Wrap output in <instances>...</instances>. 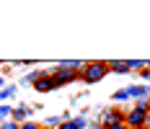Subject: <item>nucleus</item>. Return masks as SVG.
I'll return each instance as SVG.
<instances>
[{"label":"nucleus","instance_id":"obj_5","mask_svg":"<svg viewBox=\"0 0 150 129\" xmlns=\"http://www.w3.org/2000/svg\"><path fill=\"white\" fill-rule=\"evenodd\" d=\"M34 88H36V90H42V93H44V90H52V88H54L52 75H39V78L34 80Z\"/></svg>","mask_w":150,"mask_h":129},{"label":"nucleus","instance_id":"obj_7","mask_svg":"<svg viewBox=\"0 0 150 129\" xmlns=\"http://www.w3.org/2000/svg\"><path fill=\"white\" fill-rule=\"evenodd\" d=\"M106 67H109V72H129L127 70V62H106Z\"/></svg>","mask_w":150,"mask_h":129},{"label":"nucleus","instance_id":"obj_15","mask_svg":"<svg viewBox=\"0 0 150 129\" xmlns=\"http://www.w3.org/2000/svg\"><path fill=\"white\" fill-rule=\"evenodd\" d=\"M18 129H39L34 121H23V124H18Z\"/></svg>","mask_w":150,"mask_h":129},{"label":"nucleus","instance_id":"obj_17","mask_svg":"<svg viewBox=\"0 0 150 129\" xmlns=\"http://www.w3.org/2000/svg\"><path fill=\"white\" fill-rule=\"evenodd\" d=\"M101 129H127V127H124V124H104Z\"/></svg>","mask_w":150,"mask_h":129},{"label":"nucleus","instance_id":"obj_25","mask_svg":"<svg viewBox=\"0 0 150 129\" xmlns=\"http://www.w3.org/2000/svg\"><path fill=\"white\" fill-rule=\"evenodd\" d=\"M142 129H145V127H142Z\"/></svg>","mask_w":150,"mask_h":129},{"label":"nucleus","instance_id":"obj_23","mask_svg":"<svg viewBox=\"0 0 150 129\" xmlns=\"http://www.w3.org/2000/svg\"><path fill=\"white\" fill-rule=\"evenodd\" d=\"M3 83H5V80H3V78H0V85H3Z\"/></svg>","mask_w":150,"mask_h":129},{"label":"nucleus","instance_id":"obj_19","mask_svg":"<svg viewBox=\"0 0 150 129\" xmlns=\"http://www.w3.org/2000/svg\"><path fill=\"white\" fill-rule=\"evenodd\" d=\"M145 78L150 80V67H145V70H142V80H145Z\"/></svg>","mask_w":150,"mask_h":129},{"label":"nucleus","instance_id":"obj_10","mask_svg":"<svg viewBox=\"0 0 150 129\" xmlns=\"http://www.w3.org/2000/svg\"><path fill=\"white\" fill-rule=\"evenodd\" d=\"M70 124H73V129H86V127H88V121H86L83 116H80V119H73Z\"/></svg>","mask_w":150,"mask_h":129},{"label":"nucleus","instance_id":"obj_21","mask_svg":"<svg viewBox=\"0 0 150 129\" xmlns=\"http://www.w3.org/2000/svg\"><path fill=\"white\" fill-rule=\"evenodd\" d=\"M60 129H73V124H70V121H65V124H60Z\"/></svg>","mask_w":150,"mask_h":129},{"label":"nucleus","instance_id":"obj_4","mask_svg":"<svg viewBox=\"0 0 150 129\" xmlns=\"http://www.w3.org/2000/svg\"><path fill=\"white\" fill-rule=\"evenodd\" d=\"M104 124H124V114L117 111V109L104 111V121H101V127H104Z\"/></svg>","mask_w":150,"mask_h":129},{"label":"nucleus","instance_id":"obj_11","mask_svg":"<svg viewBox=\"0 0 150 129\" xmlns=\"http://www.w3.org/2000/svg\"><path fill=\"white\" fill-rule=\"evenodd\" d=\"M129 98V96H127V88H124V90H117V93H114V101H127Z\"/></svg>","mask_w":150,"mask_h":129},{"label":"nucleus","instance_id":"obj_22","mask_svg":"<svg viewBox=\"0 0 150 129\" xmlns=\"http://www.w3.org/2000/svg\"><path fill=\"white\" fill-rule=\"evenodd\" d=\"M148 111H150V96H148Z\"/></svg>","mask_w":150,"mask_h":129},{"label":"nucleus","instance_id":"obj_16","mask_svg":"<svg viewBox=\"0 0 150 129\" xmlns=\"http://www.w3.org/2000/svg\"><path fill=\"white\" fill-rule=\"evenodd\" d=\"M5 116H11V109L8 106H0V119H5Z\"/></svg>","mask_w":150,"mask_h":129},{"label":"nucleus","instance_id":"obj_24","mask_svg":"<svg viewBox=\"0 0 150 129\" xmlns=\"http://www.w3.org/2000/svg\"><path fill=\"white\" fill-rule=\"evenodd\" d=\"M98 129H101V127H98Z\"/></svg>","mask_w":150,"mask_h":129},{"label":"nucleus","instance_id":"obj_13","mask_svg":"<svg viewBox=\"0 0 150 129\" xmlns=\"http://www.w3.org/2000/svg\"><path fill=\"white\" fill-rule=\"evenodd\" d=\"M11 96H13V88H3V90H0V101H3V98H11Z\"/></svg>","mask_w":150,"mask_h":129},{"label":"nucleus","instance_id":"obj_3","mask_svg":"<svg viewBox=\"0 0 150 129\" xmlns=\"http://www.w3.org/2000/svg\"><path fill=\"white\" fill-rule=\"evenodd\" d=\"M52 80H54V88H57V85H65V83L78 80V72H75V70H67V67H60V70L52 75Z\"/></svg>","mask_w":150,"mask_h":129},{"label":"nucleus","instance_id":"obj_9","mask_svg":"<svg viewBox=\"0 0 150 129\" xmlns=\"http://www.w3.org/2000/svg\"><path fill=\"white\" fill-rule=\"evenodd\" d=\"M11 114H13L16 124H18V121H23V119H26V109H16V111H11Z\"/></svg>","mask_w":150,"mask_h":129},{"label":"nucleus","instance_id":"obj_12","mask_svg":"<svg viewBox=\"0 0 150 129\" xmlns=\"http://www.w3.org/2000/svg\"><path fill=\"white\" fill-rule=\"evenodd\" d=\"M135 109H140V111H145V114H148V98H140Z\"/></svg>","mask_w":150,"mask_h":129},{"label":"nucleus","instance_id":"obj_18","mask_svg":"<svg viewBox=\"0 0 150 129\" xmlns=\"http://www.w3.org/2000/svg\"><path fill=\"white\" fill-rule=\"evenodd\" d=\"M47 124H49V127H60V119H57V116H52V119H47Z\"/></svg>","mask_w":150,"mask_h":129},{"label":"nucleus","instance_id":"obj_1","mask_svg":"<svg viewBox=\"0 0 150 129\" xmlns=\"http://www.w3.org/2000/svg\"><path fill=\"white\" fill-rule=\"evenodd\" d=\"M106 75H109V67H106V62H88V65H83V70H80V80L83 83H88V85H93V83H98V80H104Z\"/></svg>","mask_w":150,"mask_h":129},{"label":"nucleus","instance_id":"obj_14","mask_svg":"<svg viewBox=\"0 0 150 129\" xmlns=\"http://www.w3.org/2000/svg\"><path fill=\"white\" fill-rule=\"evenodd\" d=\"M0 129H18V124H16V121H3Z\"/></svg>","mask_w":150,"mask_h":129},{"label":"nucleus","instance_id":"obj_2","mask_svg":"<svg viewBox=\"0 0 150 129\" xmlns=\"http://www.w3.org/2000/svg\"><path fill=\"white\" fill-rule=\"evenodd\" d=\"M124 127H127V129H142V127H145V111L132 109L129 114L124 116Z\"/></svg>","mask_w":150,"mask_h":129},{"label":"nucleus","instance_id":"obj_20","mask_svg":"<svg viewBox=\"0 0 150 129\" xmlns=\"http://www.w3.org/2000/svg\"><path fill=\"white\" fill-rule=\"evenodd\" d=\"M145 129H150V111L145 114Z\"/></svg>","mask_w":150,"mask_h":129},{"label":"nucleus","instance_id":"obj_8","mask_svg":"<svg viewBox=\"0 0 150 129\" xmlns=\"http://www.w3.org/2000/svg\"><path fill=\"white\" fill-rule=\"evenodd\" d=\"M127 70H145V59H129Z\"/></svg>","mask_w":150,"mask_h":129},{"label":"nucleus","instance_id":"obj_6","mask_svg":"<svg viewBox=\"0 0 150 129\" xmlns=\"http://www.w3.org/2000/svg\"><path fill=\"white\" fill-rule=\"evenodd\" d=\"M127 96L132 98H148V85H135V88H127Z\"/></svg>","mask_w":150,"mask_h":129}]
</instances>
